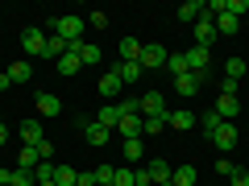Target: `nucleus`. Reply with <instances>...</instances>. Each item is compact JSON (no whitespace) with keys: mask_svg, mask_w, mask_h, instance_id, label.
I'll return each instance as SVG.
<instances>
[{"mask_svg":"<svg viewBox=\"0 0 249 186\" xmlns=\"http://www.w3.org/2000/svg\"><path fill=\"white\" fill-rule=\"evenodd\" d=\"M50 33H54V37H62L67 46L83 42V17H75V13H62V17H54V21H50Z\"/></svg>","mask_w":249,"mask_h":186,"instance_id":"obj_1","label":"nucleus"},{"mask_svg":"<svg viewBox=\"0 0 249 186\" xmlns=\"http://www.w3.org/2000/svg\"><path fill=\"white\" fill-rule=\"evenodd\" d=\"M187 71L199 75V79H208V66H212V50H204V46H187Z\"/></svg>","mask_w":249,"mask_h":186,"instance_id":"obj_2","label":"nucleus"},{"mask_svg":"<svg viewBox=\"0 0 249 186\" xmlns=\"http://www.w3.org/2000/svg\"><path fill=\"white\" fill-rule=\"evenodd\" d=\"M166 58H170V50L166 46H142V71H158V66H166Z\"/></svg>","mask_w":249,"mask_h":186,"instance_id":"obj_3","label":"nucleus"},{"mask_svg":"<svg viewBox=\"0 0 249 186\" xmlns=\"http://www.w3.org/2000/svg\"><path fill=\"white\" fill-rule=\"evenodd\" d=\"M212 145H220V153H229L232 145H237V124H232V120H220V124L212 128Z\"/></svg>","mask_w":249,"mask_h":186,"instance_id":"obj_4","label":"nucleus"},{"mask_svg":"<svg viewBox=\"0 0 249 186\" xmlns=\"http://www.w3.org/2000/svg\"><path fill=\"white\" fill-rule=\"evenodd\" d=\"M46 42H50V33L37 25H29L25 33H21V46H25V54H46Z\"/></svg>","mask_w":249,"mask_h":186,"instance_id":"obj_5","label":"nucleus"},{"mask_svg":"<svg viewBox=\"0 0 249 186\" xmlns=\"http://www.w3.org/2000/svg\"><path fill=\"white\" fill-rule=\"evenodd\" d=\"M216 37H220V33H216V17H208V13H204V17L196 21V46H204V50H208Z\"/></svg>","mask_w":249,"mask_h":186,"instance_id":"obj_6","label":"nucleus"},{"mask_svg":"<svg viewBox=\"0 0 249 186\" xmlns=\"http://www.w3.org/2000/svg\"><path fill=\"white\" fill-rule=\"evenodd\" d=\"M121 87H124V83H121V75H116V66H112V71H104V79H100V95H104L108 104L121 95Z\"/></svg>","mask_w":249,"mask_h":186,"instance_id":"obj_7","label":"nucleus"},{"mask_svg":"<svg viewBox=\"0 0 249 186\" xmlns=\"http://www.w3.org/2000/svg\"><path fill=\"white\" fill-rule=\"evenodd\" d=\"M142 116H166V99H162V91H145V95H142Z\"/></svg>","mask_w":249,"mask_h":186,"instance_id":"obj_8","label":"nucleus"},{"mask_svg":"<svg viewBox=\"0 0 249 186\" xmlns=\"http://www.w3.org/2000/svg\"><path fill=\"white\" fill-rule=\"evenodd\" d=\"M34 104H37V112H42V116H58L62 112V99L54 95V91H37Z\"/></svg>","mask_w":249,"mask_h":186,"instance_id":"obj_9","label":"nucleus"},{"mask_svg":"<svg viewBox=\"0 0 249 186\" xmlns=\"http://www.w3.org/2000/svg\"><path fill=\"white\" fill-rule=\"evenodd\" d=\"M204 13H208V4H204V0H187L183 9H178V21H183V25H196V21L204 17Z\"/></svg>","mask_w":249,"mask_h":186,"instance_id":"obj_10","label":"nucleus"},{"mask_svg":"<svg viewBox=\"0 0 249 186\" xmlns=\"http://www.w3.org/2000/svg\"><path fill=\"white\" fill-rule=\"evenodd\" d=\"M199 87H204V79H199V75H191V71H187V75H178V79H175V91H178V95H187V99L196 95Z\"/></svg>","mask_w":249,"mask_h":186,"instance_id":"obj_11","label":"nucleus"},{"mask_svg":"<svg viewBox=\"0 0 249 186\" xmlns=\"http://www.w3.org/2000/svg\"><path fill=\"white\" fill-rule=\"evenodd\" d=\"M116 133H121V141H133V137H142V116H121Z\"/></svg>","mask_w":249,"mask_h":186,"instance_id":"obj_12","label":"nucleus"},{"mask_svg":"<svg viewBox=\"0 0 249 186\" xmlns=\"http://www.w3.org/2000/svg\"><path fill=\"white\" fill-rule=\"evenodd\" d=\"M96 124H104V128H112V133H116V124H121V104H104L96 112Z\"/></svg>","mask_w":249,"mask_h":186,"instance_id":"obj_13","label":"nucleus"},{"mask_svg":"<svg viewBox=\"0 0 249 186\" xmlns=\"http://www.w3.org/2000/svg\"><path fill=\"white\" fill-rule=\"evenodd\" d=\"M83 133H88L91 145H108V141H112V128H104V124H96V120L83 124Z\"/></svg>","mask_w":249,"mask_h":186,"instance_id":"obj_14","label":"nucleus"},{"mask_svg":"<svg viewBox=\"0 0 249 186\" xmlns=\"http://www.w3.org/2000/svg\"><path fill=\"white\" fill-rule=\"evenodd\" d=\"M116 50H121V62H137L142 58V42H137V37H121Z\"/></svg>","mask_w":249,"mask_h":186,"instance_id":"obj_15","label":"nucleus"},{"mask_svg":"<svg viewBox=\"0 0 249 186\" xmlns=\"http://www.w3.org/2000/svg\"><path fill=\"white\" fill-rule=\"evenodd\" d=\"M37 141H46L42 124L37 120H21V145H37Z\"/></svg>","mask_w":249,"mask_h":186,"instance_id":"obj_16","label":"nucleus"},{"mask_svg":"<svg viewBox=\"0 0 249 186\" xmlns=\"http://www.w3.org/2000/svg\"><path fill=\"white\" fill-rule=\"evenodd\" d=\"M71 50L79 54V62H83V66H96V62H100V46H91V42H75Z\"/></svg>","mask_w":249,"mask_h":186,"instance_id":"obj_17","label":"nucleus"},{"mask_svg":"<svg viewBox=\"0 0 249 186\" xmlns=\"http://www.w3.org/2000/svg\"><path fill=\"white\" fill-rule=\"evenodd\" d=\"M54 182H58V186H79V170L58 161V166H54Z\"/></svg>","mask_w":249,"mask_h":186,"instance_id":"obj_18","label":"nucleus"},{"mask_svg":"<svg viewBox=\"0 0 249 186\" xmlns=\"http://www.w3.org/2000/svg\"><path fill=\"white\" fill-rule=\"evenodd\" d=\"M237 112H241L237 95H220V99H216V116H220V120H232Z\"/></svg>","mask_w":249,"mask_h":186,"instance_id":"obj_19","label":"nucleus"},{"mask_svg":"<svg viewBox=\"0 0 249 186\" xmlns=\"http://www.w3.org/2000/svg\"><path fill=\"white\" fill-rule=\"evenodd\" d=\"M37 161H42L37 145H21V153H17V166H21V170H37Z\"/></svg>","mask_w":249,"mask_h":186,"instance_id":"obj_20","label":"nucleus"},{"mask_svg":"<svg viewBox=\"0 0 249 186\" xmlns=\"http://www.w3.org/2000/svg\"><path fill=\"white\" fill-rule=\"evenodd\" d=\"M249 75V62H241V58H229L224 62V79H232V83H241Z\"/></svg>","mask_w":249,"mask_h":186,"instance_id":"obj_21","label":"nucleus"},{"mask_svg":"<svg viewBox=\"0 0 249 186\" xmlns=\"http://www.w3.org/2000/svg\"><path fill=\"white\" fill-rule=\"evenodd\" d=\"M166 116H142V137H158L162 128H166Z\"/></svg>","mask_w":249,"mask_h":186,"instance_id":"obj_22","label":"nucleus"},{"mask_svg":"<svg viewBox=\"0 0 249 186\" xmlns=\"http://www.w3.org/2000/svg\"><path fill=\"white\" fill-rule=\"evenodd\" d=\"M237 29H241V21L232 17V13H220V17H216V33H220V37H232Z\"/></svg>","mask_w":249,"mask_h":186,"instance_id":"obj_23","label":"nucleus"},{"mask_svg":"<svg viewBox=\"0 0 249 186\" xmlns=\"http://www.w3.org/2000/svg\"><path fill=\"white\" fill-rule=\"evenodd\" d=\"M116 75H121V83H137L142 79V62H121V66H116Z\"/></svg>","mask_w":249,"mask_h":186,"instance_id":"obj_24","label":"nucleus"},{"mask_svg":"<svg viewBox=\"0 0 249 186\" xmlns=\"http://www.w3.org/2000/svg\"><path fill=\"white\" fill-rule=\"evenodd\" d=\"M170 186H196V166H178L170 174Z\"/></svg>","mask_w":249,"mask_h":186,"instance_id":"obj_25","label":"nucleus"},{"mask_svg":"<svg viewBox=\"0 0 249 186\" xmlns=\"http://www.w3.org/2000/svg\"><path fill=\"white\" fill-rule=\"evenodd\" d=\"M79 66H83V62H79V54H75V50H67V54L58 58V71H62V75H79Z\"/></svg>","mask_w":249,"mask_h":186,"instance_id":"obj_26","label":"nucleus"},{"mask_svg":"<svg viewBox=\"0 0 249 186\" xmlns=\"http://www.w3.org/2000/svg\"><path fill=\"white\" fill-rule=\"evenodd\" d=\"M166 124H170V128H178V133H187V128L196 124V116H191V112H170Z\"/></svg>","mask_w":249,"mask_h":186,"instance_id":"obj_27","label":"nucleus"},{"mask_svg":"<svg viewBox=\"0 0 249 186\" xmlns=\"http://www.w3.org/2000/svg\"><path fill=\"white\" fill-rule=\"evenodd\" d=\"M67 50H71V46L62 42V37H54V33H50V42H46V54H42V58H54V62H58Z\"/></svg>","mask_w":249,"mask_h":186,"instance_id":"obj_28","label":"nucleus"},{"mask_svg":"<svg viewBox=\"0 0 249 186\" xmlns=\"http://www.w3.org/2000/svg\"><path fill=\"white\" fill-rule=\"evenodd\" d=\"M9 79H13V83H29V79H34V71H29V62H25V58L9 66Z\"/></svg>","mask_w":249,"mask_h":186,"instance_id":"obj_29","label":"nucleus"},{"mask_svg":"<svg viewBox=\"0 0 249 186\" xmlns=\"http://www.w3.org/2000/svg\"><path fill=\"white\" fill-rule=\"evenodd\" d=\"M112 178H116V166H96L91 170V182L96 186H112Z\"/></svg>","mask_w":249,"mask_h":186,"instance_id":"obj_30","label":"nucleus"},{"mask_svg":"<svg viewBox=\"0 0 249 186\" xmlns=\"http://www.w3.org/2000/svg\"><path fill=\"white\" fill-rule=\"evenodd\" d=\"M9 186H37V178H34V170H13V174H9Z\"/></svg>","mask_w":249,"mask_h":186,"instance_id":"obj_31","label":"nucleus"},{"mask_svg":"<svg viewBox=\"0 0 249 186\" xmlns=\"http://www.w3.org/2000/svg\"><path fill=\"white\" fill-rule=\"evenodd\" d=\"M142 153H145V137H133V141H124V157H129V161H142Z\"/></svg>","mask_w":249,"mask_h":186,"instance_id":"obj_32","label":"nucleus"},{"mask_svg":"<svg viewBox=\"0 0 249 186\" xmlns=\"http://www.w3.org/2000/svg\"><path fill=\"white\" fill-rule=\"evenodd\" d=\"M166 71L175 75V79H178V75H187V54H183V50H178V54H170V58H166Z\"/></svg>","mask_w":249,"mask_h":186,"instance_id":"obj_33","label":"nucleus"},{"mask_svg":"<svg viewBox=\"0 0 249 186\" xmlns=\"http://www.w3.org/2000/svg\"><path fill=\"white\" fill-rule=\"evenodd\" d=\"M112 186H137V170L133 166H121L116 178H112Z\"/></svg>","mask_w":249,"mask_h":186,"instance_id":"obj_34","label":"nucleus"},{"mask_svg":"<svg viewBox=\"0 0 249 186\" xmlns=\"http://www.w3.org/2000/svg\"><path fill=\"white\" fill-rule=\"evenodd\" d=\"M34 178H37V182H54V161H37Z\"/></svg>","mask_w":249,"mask_h":186,"instance_id":"obj_35","label":"nucleus"},{"mask_svg":"<svg viewBox=\"0 0 249 186\" xmlns=\"http://www.w3.org/2000/svg\"><path fill=\"white\" fill-rule=\"evenodd\" d=\"M224 13H232L241 21V13H249V0H224Z\"/></svg>","mask_w":249,"mask_h":186,"instance_id":"obj_36","label":"nucleus"},{"mask_svg":"<svg viewBox=\"0 0 249 186\" xmlns=\"http://www.w3.org/2000/svg\"><path fill=\"white\" fill-rule=\"evenodd\" d=\"M229 182H232V186H249V170H241V166H237V170L229 174Z\"/></svg>","mask_w":249,"mask_h":186,"instance_id":"obj_37","label":"nucleus"},{"mask_svg":"<svg viewBox=\"0 0 249 186\" xmlns=\"http://www.w3.org/2000/svg\"><path fill=\"white\" fill-rule=\"evenodd\" d=\"M216 124H220V116H216V112H204V133H208V137H212Z\"/></svg>","mask_w":249,"mask_h":186,"instance_id":"obj_38","label":"nucleus"},{"mask_svg":"<svg viewBox=\"0 0 249 186\" xmlns=\"http://www.w3.org/2000/svg\"><path fill=\"white\" fill-rule=\"evenodd\" d=\"M232 170H237V166H232V161H229V157H220V161H216V174H220V178H229V174H232Z\"/></svg>","mask_w":249,"mask_h":186,"instance_id":"obj_39","label":"nucleus"},{"mask_svg":"<svg viewBox=\"0 0 249 186\" xmlns=\"http://www.w3.org/2000/svg\"><path fill=\"white\" fill-rule=\"evenodd\" d=\"M91 29H108V13H91Z\"/></svg>","mask_w":249,"mask_h":186,"instance_id":"obj_40","label":"nucleus"},{"mask_svg":"<svg viewBox=\"0 0 249 186\" xmlns=\"http://www.w3.org/2000/svg\"><path fill=\"white\" fill-rule=\"evenodd\" d=\"M37 153H42V161H50V153H54V145H50V141H37Z\"/></svg>","mask_w":249,"mask_h":186,"instance_id":"obj_41","label":"nucleus"},{"mask_svg":"<svg viewBox=\"0 0 249 186\" xmlns=\"http://www.w3.org/2000/svg\"><path fill=\"white\" fill-rule=\"evenodd\" d=\"M13 87V79H9V71H4V75H0V91H9Z\"/></svg>","mask_w":249,"mask_h":186,"instance_id":"obj_42","label":"nucleus"},{"mask_svg":"<svg viewBox=\"0 0 249 186\" xmlns=\"http://www.w3.org/2000/svg\"><path fill=\"white\" fill-rule=\"evenodd\" d=\"M4 141H9V128H4V124H0V145H4Z\"/></svg>","mask_w":249,"mask_h":186,"instance_id":"obj_43","label":"nucleus"},{"mask_svg":"<svg viewBox=\"0 0 249 186\" xmlns=\"http://www.w3.org/2000/svg\"><path fill=\"white\" fill-rule=\"evenodd\" d=\"M37 186H58V182H37Z\"/></svg>","mask_w":249,"mask_h":186,"instance_id":"obj_44","label":"nucleus"},{"mask_svg":"<svg viewBox=\"0 0 249 186\" xmlns=\"http://www.w3.org/2000/svg\"><path fill=\"white\" fill-rule=\"evenodd\" d=\"M158 186H170V182H158Z\"/></svg>","mask_w":249,"mask_h":186,"instance_id":"obj_45","label":"nucleus"},{"mask_svg":"<svg viewBox=\"0 0 249 186\" xmlns=\"http://www.w3.org/2000/svg\"><path fill=\"white\" fill-rule=\"evenodd\" d=\"M0 186H9V182H0Z\"/></svg>","mask_w":249,"mask_h":186,"instance_id":"obj_46","label":"nucleus"}]
</instances>
